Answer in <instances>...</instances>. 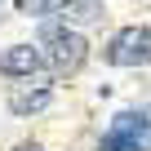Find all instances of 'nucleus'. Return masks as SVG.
I'll use <instances>...</instances> for the list:
<instances>
[{"instance_id": "obj_1", "label": "nucleus", "mask_w": 151, "mask_h": 151, "mask_svg": "<svg viewBox=\"0 0 151 151\" xmlns=\"http://www.w3.org/2000/svg\"><path fill=\"white\" fill-rule=\"evenodd\" d=\"M40 62H49V71L53 76H76L85 67V58H89V45H85V36L80 31H67V27H58V22H49L45 31H40Z\"/></svg>"}, {"instance_id": "obj_2", "label": "nucleus", "mask_w": 151, "mask_h": 151, "mask_svg": "<svg viewBox=\"0 0 151 151\" xmlns=\"http://www.w3.org/2000/svg\"><path fill=\"white\" fill-rule=\"evenodd\" d=\"M107 62H111V67L151 62V31H147V27H124V31H116L111 45H107Z\"/></svg>"}, {"instance_id": "obj_3", "label": "nucleus", "mask_w": 151, "mask_h": 151, "mask_svg": "<svg viewBox=\"0 0 151 151\" xmlns=\"http://www.w3.org/2000/svg\"><path fill=\"white\" fill-rule=\"evenodd\" d=\"M53 102V85H49V76H27V85H18L9 93V111L14 116H36Z\"/></svg>"}, {"instance_id": "obj_4", "label": "nucleus", "mask_w": 151, "mask_h": 151, "mask_svg": "<svg viewBox=\"0 0 151 151\" xmlns=\"http://www.w3.org/2000/svg\"><path fill=\"white\" fill-rule=\"evenodd\" d=\"M107 133H116V138L133 142L138 151H151V116H142V111H120V116L111 120V129H107Z\"/></svg>"}, {"instance_id": "obj_5", "label": "nucleus", "mask_w": 151, "mask_h": 151, "mask_svg": "<svg viewBox=\"0 0 151 151\" xmlns=\"http://www.w3.org/2000/svg\"><path fill=\"white\" fill-rule=\"evenodd\" d=\"M40 71V49H31V45H9L5 53H0V76H36Z\"/></svg>"}, {"instance_id": "obj_6", "label": "nucleus", "mask_w": 151, "mask_h": 151, "mask_svg": "<svg viewBox=\"0 0 151 151\" xmlns=\"http://www.w3.org/2000/svg\"><path fill=\"white\" fill-rule=\"evenodd\" d=\"M67 18L71 22H93V18H102V5L98 0H76V5H67Z\"/></svg>"}, {"instance_id": "obj_7", "label": "nucleus", "mask_w": 151, "mask_h": 151, "mask_svg": "<svg viewBox=\"0 0 151 151\" xmlns=\"http://www.w3.org/2000/svg\"><path fill=\"white\" fill-rule=\"evenodd\" d=\"M14 5H18V14H27V18H45V14L58 9V0H14Z\"/></svg>"}, {"instance_id": "obj_8", "label": "nucleus", "mask_w": 151, "mask_h": 151, "mask_svg": "<svg viewBox=\"0 0 151 151\" xmlns=\"http://www.w3.org/2000/svg\"><path fill=\"white\" fill-rule=\"evenodd\" d=\"M98 151H138V147H133V142H124V138H116V133H107Z\"/></svg>"}, {"instance_id": "obj_9", "label": "nucleus", "mask_w": 151, "mask_h": 151, "mask_svg": "<svg viewBox=\"0 0 151 151\" xmlns=\"http://www.w3.org/2000/svg\"><path fill=\"white\" fill-rule=\"evenodd\" d=\"M18 151H40V147H36V142H27V147H18Z\"/></svg>"}, {"instance_id": "obj_10", "label": "nucleus", "mask_w": 151, "mask_h": 151, "mask_svg": "<svg viewBox=\"0 0 151 151\" xmlns=\"http://www.w3.org/2000/svg\"><path fill=\"white\" fill-rule=\"evenodd\" d=\"M67 5H76V0H67Z\"/></svg>"}]
</instances>
